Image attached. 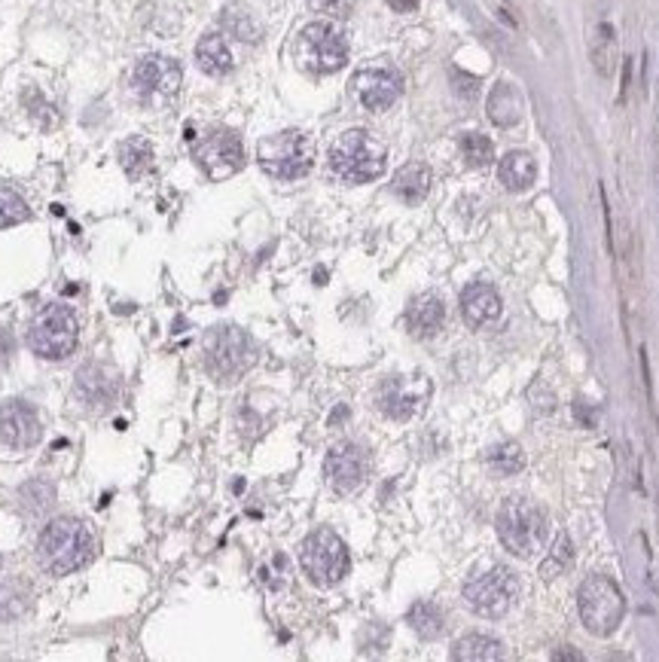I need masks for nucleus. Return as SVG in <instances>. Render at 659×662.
<instances>
[{
    "label": "nucleus",
    "instance_id": "nucleus-1",
    "mask_svg": "<svg viewBox=\"0 0 659 662\" xmlns=\"http://www.w3.org/2000/svg\"><path fill=\"white\" fill-rule=\"evenodd\" d=\"M92 553H95L92 531L71 516L52 519L37 540V562L55 577H68L86 568Z\"/></svg>",
    "mask_w": 659,
    "mask_h": 662
},
{
    "label": "nucleus",
    "instance_id": "nucleus-2",
    "mask_svg": "<svg viewBox=\"0 0 659 662\" xmlns=\"http://www.w3.org/2000/svg\"><path fill=\"white\" fill-rule=\"evenodd\" d=\"M498 537L501 544L516 559H534L541 556L550 537V516L544 507H537L528 498H507L498 510Z\"/></svg>",
    "mask_w": 659,
    "mask_h": 662
},
{
    "label": "nucleus",
    "instance_id": "nucleus-3",
    "mask_svg": "<svg viewBox=\"0 0 659 662\" xmlns=\"http://www.w3.org/2000/svg\"><path fill=\"white\" fill-rule=\"evenodd\" d=\"M330 165L345 184H370V180L385 174L388 150L376 135H370L364 129H351L333 141Z\"/></svg>",
    "mask_w": 659,
    "mask_h": 662
},
{
    "label": "nucleus",
    "instance_id": "nucleus-4",
    "mask_svg": "<svg viewBox=\"0 0 659 662\" xmlns=\"http://www.w3.org/2000/svg\"><path fill=\"white\" fill-rule=\"evenodd\" d=\"M577 611H580L586 632H592L598 638H608L620 629V623L626 617L623 589L605 574H589L577 592Z\"/></svg>",
    "mask_w": 659,
    "mask_h": 662
},
{
    "label": "nucleus",
    "instance_id": "nucleus-5",
    "mask_svg": "<svg viewBox=\"0 0 659 662\" xmlns=\"http://www.w3.org/2000/svg\"><path fill=\"white\" fill-rule=\"evenodd\" d=\"M293 55L306 74H336L348 62V40L333 22H312L299 31Z\"/></svg>",
    "mask_w": 659,
    "mask_h": 662
},
{
    "label": "nucleus",
    "instance_id": "nucleus-6",
    "mask_svg": "<svg viewBox=\"0 0 659 662\" xmlns=\"http://www.w3.org/2000/svg\"><path fill=\"white\" fill-rule=\"evenodd\" d=\"M205 367L217 382H235L254 364V342L242 327H214L205 333Z\"/></svg>",
    "mask_w": 659,
    "mask_h": 662
},
{
    "label": "nucleus",
    "instance_id": "nucleus-7",
    "mask_svg": "<svg viewBox=\"0 0 659 662\" xmlns=\"http://www.w3.org/2000/svg\"><path fill=\"white\" fill-rule=\"evenodd\" d=\"M257 159L260 168L278 180H296L312 171L315 165V144L306 132L299 129H287V132H275L269 138L260 141L257 147Z\"/></svg>",
    "mask_w": 659,
    "mask_h": 662
},
{
    "label": "nucleus",
    "instance_id": "nucleus-8",
    "mask_svg": "<svg viewBox=\"0 0 659 662\" xmlns=\"http://www.w3.org/2000/svg\"><path fill=\"white\" fill-rule=\"evenodd\" d=\"M516 598H519V577L507 565H492L489 571H479L464 583L467 608L486 620L504 617Z\"/></svg>",
    "mask_w": 659,
    "mask_h": 662
},
{
    "label": "nucleus",
    "instance_id": "nucleus-9",
    "mask_svg": "<svg viewBox=\"0 0 659 662\" xmlns=\"http://www.w3.org/2000/svg\"><path fill=\"white\" fill-rule=\"evenodd\" d=\"M299 565L315 586H336L348 574V547L333 528H318L303 540Z\"/></svg>",
    "mask_w": 659,
    "mask_h": 662
},
{
    "label": "nucleus",
    "instance_id": "nucleus-10",
    "mask_svg": "<svg viewBox=\"0 0 659 662\" xmlns=\"http://www.w3.org/2000/svg\"><path fill=\"white\" fill-rule=\"evenodd\" d=\"M77 339H80L77 318L68 306H46L28 330L31 351L46 360L68 357L77 348Z\"/></svg>",
    "mask_w": 659,
    "mask_h": 662
},
{
    "label": "nucleus",
    "instance_id": "nucleus-11",
    "mask_svg": "<svg viewBox=\"0 0 659 662\" xmlns=\"http://www.w3.org/2000/svg\"><path fill=\"white\" fill-rule=\"evenodd\" d=\"M181 83H184V71L168 55H144L132 74L135 95L153 107L168 104L177 92H181Z\"/></svg>",
    "mask_w": 659,
    "mask_h": 662
},
{
    "label": "nucleus",
    "instance_id": "nucleus-12",
    "mask_svg": "<svg viewBox=\"0 0 659 662\" xmlns=\"http://www.w3.org/2000/svg\"><path fill=\"white\" fill-rule=\"evenodd\" d=\"M193 156L199 162V168L211 177V180H226L232 174H238L245 168V147L242 138L229 129H217L208 132L196 147Z\"/></svg>",
    "mask_w": 659,
    "mask_h": 662
},
{
    "label": "nucleus",
    "instance_id": "nucleus-13",
    "mask_svg": "<svg viewBox=\"0 0 659 662\" xmlns=\"http://www.w3.org/2000/svg\"><path fill=\"white\" fill-rule=\"evenodd\" d=\"M431 397V382L425 376H391L382 382L376 403L394 421H409L425 409Z\"/></svg>",
    "mask_w": 659,
    "mask_h": 662
},
{
    "label": "nucleus",
    "instance_id": "nucleus-14",
    "mask_svg": "<svg viewBox=\"0 0 659 662\" xmlns=\"http://www.w3.org/2000/svg\"><path fill=\"white\" fill-rule=\"evenodd\" d=\"M370 473V458L357 443H339L327 452L324 458V476L333 492L351 495L367 483Z\"/></svg>",
    "mask_w": 659,
    "mask_h": 662
},
{
    "label": "nucleus",
    "instance_id": "nucleus-15",
    "mask_svg": "<svg viewBox=\"0 0 659 662\" xmlns=\"http://www.w3.org/2000/svg\"><path fill=\"white\" fill-rule=\"evenodd\" d=\"M354 95L367 110L382 113L403 95V77L391 68H364L354 77Z\"/></svg>",
    "mask_w": 659,
    "mask_h": 662
},
{
    "label": "nucleus",
    "instance_id": "nucleus-16",
    "mask_svg": "<svg viewBox=\"0 0 659 662\" xmlns=\"http://www.w3.org/2000/svg\"><path fill=\"white\" fill-rule=\"evenodd\" d=\"M43 437V425L25 400H7L0 406V440L13 449H31Z\"/></svg>",
    "mask_w": 659,
    "mask_h": 662
},
{
    "label": "nucleus",
    "instance_id": "nucleus-17",
    "mask_svg": "<svg viewBox=\"0 0 659 662\" xmlns=\"http://www.w3.org/2000/svg\"><path fill=\"white\" fill-rule=\"evenodd\" d=\"M461 315L470 327H489L501 318V293L492 284H467L461 290Z\"/></svg>",
    "mask_w": 659,
    "mask_h": 662
},
{
    "label": "nucleus",
    "instance_id": "nucleus-18",
    "mask_svg": "<svg viewBox=\"0 0 659 662\" xmlns=\"http://www.w3.org/2000/svg\"><path fill=\"white\" fill-rule=\"evenodd\" d=\"M443 321H446V306L437 293H422L412 299V306L406 312V324H409V333L418 336V339H431L443 330Z\"/></svg>",
    "mask_w": 659,
    "mask_h": 662
},
{
    "label": "nucleus",
    "instance_id": "nucleus-19",
    "mask_svg": "<svg viewBox=\"0 0 659 662\" xmlns=\"http://www.w3.org/2000/svg\"><path fill=\"white\" fill-rule=\"evenodd\" d=\"M116 385H119V376L104 364H86L77 373V394L95 409H104L116 397Z\"/></svg>",
    "mask_w": 659,
    "mask_h": 662
},
{
    "label": "nucleus",
    "instance_id": "nucleus-20",
    "mask_svg": "<svg viewBox=\"0 0 659 662\" xmlns=\"http://www.w3.org/2000/svg\"><path fill=\"white\" fill-rule=\"evenodd\" d=\"M391 190H394L403 202L418 205V202H422V199L431 193V168H428L425 162H409V165H403V168L394 174Z\"/></svg>",
    "mask_w": 659,
    "mask_h": 662
},
{
    "label": "nucleus",
    "instance_id": "nucleus-21",
    "mask_svg": "<svg viewBox=\"0 0 659 662\" xmlns=\"http://www.w3.org/2000/svg\"><path fill=\"white\" fill-rule=\"evenodd\" d=\"M498 177H501V184H504L507 190L522 193V190H528V187L534 184L537 162H534V156L525 153V150H510V153L501 159V165H498Z\"/></svg>",
    "mask_w": 659,
    "mask_h": 662
},
{
    "label": "nucleus",
    "instance_id": "nucleus-22",
    "mask_svg": "<svg viewBox=\"0 0 659 662\" xmlns=\"http://www.w3.org/2000/svg\"><path fill=\"white\" fill-rule=\"evenodd\" d=\"M196 62L205 74L211 77H223L235 68V58L229 43L223 40V34H205L196 46Z\"/></svg>",
    "mask_w": 659,
    "mask_h": 662
},
{
    "label": "nucleus",
    "instance_id": "nucleus-23",
    "mask_svg": "<svg viewBox=\"0 0 659 662\" xmlns=\"http://www.w3.org/2000/svg\"><path fill=\"white\" fill-rule=\"evenodd\" d=\"M486 113L495 126L501 129H510L522 119V95L510 86V83H498L489 95V104H486Z\"/></svg>",
    "mask_w": 659,
    "mask_h": 662
},
{
    "label": "nucleus",
    "instance_id": "nucleus-24",
    "mask_svg": "<svg viewBox=\"0 0 659 662\" xmlns=\"http://www.w3.org/2000/svg\"><path fill=\"white\" fill-rule=\"evenodd\" d=\"M589 58L595 71L602 77H611L614 68H617V31L611 22H598L595 31H592V40H589Z\"/></svg>",
    "mask_w": 659,
    "mask_h": 662
},
{
    "label": "nucleus",
    "instance_id": "nucleus-25",
    "mask_svg": "<svg viewBox=\"0 0 659 662\" xmlns=\"http://www.w3.org/2000/svg\"><path fill=\"white\" fill-rule=\"evenodd\" d=\"M452 659L458 662H492V659H504V644L492 635L483 632H470L464 638L455 641L452 647Z\"/></svg>",
    "mask_w": 659,
    "mask_h": 662
},
{
    "label": "nucleus",
    "instance_id": "nucleus-26",
    "mask_svg": "<svg viewBox=\"0 0 659 662\" xmlns=\"http://www.w3.org/2000/svg\"><path fill=\"white\" fill-rule=\"evenodd\" d=\"M406 623L412 626V632H418V638H428V641L440 638L446 629V617L434 601H415L406 614Z\"/></svg>",
    "mask_w": 659,
    "mask_h": 662
},
{
    "label": "nucleus",
    "instance_id": "nucleus-27",
    "mask_svg": "<svg viewBox=\"0 0 659 662\" xmlns=\"http://www.w3.org/2000/svg\"><path fill=\"white\" fill-rule=\"evenodd\" d=\"M119 165H123V171H126L132 180L150 174V168H153V147H150V141H144V138H129V141L119 144Z\"/></svg>",
    "mask_w": 659,
    "mask_h": 662
},
{
    "label": "nucleus",
    "instance_id": "nucleus-28",
    "mask_svg": "<svg viewBox=\"0 0 659 662\" xmlns=\"http://www.w3.org/2000/svg\"><path fill=\"white\" fill-rule=\"evenodd\" d=\"M571 565H574V540H571V534L562 531V534L556 537L553 550L547 553V559L541 562V574H544V580H556V577L565 574Z\"/></svg>",
    "mask_w": 659,
    "mask_h": 662
},
{
    "label": "nucleus",
    "instance_id": "nucleus-29",
    "mask_svg": "<svg viewBox=\"0 0 659 662\" xmlns=\"http://www.w3.org/2000/svg\"><path fill=\"white\" fill-rule=\"evenodd\" d=\"M486 461L498 476H516L525 467V452L519 443H501V446L489 449Z\"/></svg>",
    "mask_w": 659,
    "mask_h": 662
},
{
    "label": "nucleus",
    "instance_id": "nucleus-30",
    "mask_svg": "<svg viewBox=\"0 0 659 662\" xmlns=\"http://www.w3.org/2000/svg\"><path fill=\"white\" fill-rule=\"evenodd\" d=\"M28 217H31V208H28V202L19 196V190H13V187H7V184H0V229L19 226V223H25Z\"/></svg>",
    "mask_w": 659,
    "mask_h": 662
},
{
    "label": "nucleus",
    "instance_id": "nucleus-31",
    "mask_svg": "<svg viewBox=\"0 0 659 662\" xmlns=\"http://www.w3.org/2000/svg\"><path fill=\"white\" fill-rule=\"evenodd\" d=\"M461 153H464V162L470 168H486L495 159V144L486 135L470 132V135L461 138Z\"/></svg>",
    "mask_w": 659,
    "mask_h": 662
},
{
    "label": "nucleus",
    "instance_id": "nucleus-32",
    "mask_svg": "<svg viewBox=\"0 0 659 662\" xmlns=\"http://www.w3.org/2000/svg\"><path fill=\"white\" fill-rule=\"evenodd\" d=\"M223 25L235 34V37H242V40H260V28H257V22L245 13V10H226L223 13Z\"/></svg>",
    "mask_w": 659,
    "mask_h": 662
},
{
    "label": "nucleus",
    "instance_id": "nucleus-33",
    "mask_svg": "<svg viewBox=\"0 0 659 662\" xmlns=\"http://www.w3.org/2000/svg\"><path fill=\"white\" fill-rule=\"evenodd\" d=\"M312 10H318L330 19H345L354 10V0H312Z\"/></svg>",
    "mask_w": 659,
    "mask_h": 662
},
{
    "label": "nucleus",
    "instance_id": "nucleus-34",
    "mask_svg": "<svg viewBox=\"0 0 659 662\" xmlns=\"http://www.w3.org/2000/svg\"><path fill=\"white\" fill-rule=\"evenodd\" d=\"M13 354V333L0 327V364H7Z\"/></svg>",
    "mask_w": 659,
    "mask_h": 662
},
{
    "label": "nucleus",
    "instance_id": "nucleus-35",
    "mask_svg": "<svg viewBox=\"0 0 659 662\" xmlns=\"http://www.w3.org/2000/svg\"><path fill=\"white\" fill-rule=\"evenodd\" d=\"M388 7H391L394 13H412V10L418 7V0H388Z\"/></svg>",
    "mask_w": 659,
    "mask_h": 662
},
{
    "label": "nucleus",
    "instance_id": "nucleus-36",
    "mask_svg": "<svg viewBox=\"0 0 659 662\" xmlns=\"http://www.w3.org/2000/svg\"><path fill=\"white\" fill-rule=\"evenodd\" d=\"M556 659H559V662H562V659H571V662H580L583 656H580V653H574V650H559V653H556Z\"/></svg>",
    "mask_w": 659,
    "mask_h": 662
}]
</instances>
